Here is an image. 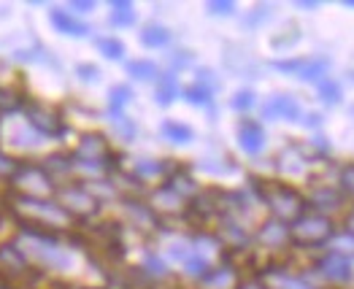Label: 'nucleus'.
I'll return each instance as SVG.
<instances>
[{
	"mask_svg": "<svg viewBox=\"0 0 354 289\" xmlns=\"http://www.w3.org/2000/svg\"><path fill=\"white\" fill-rule=\"evenodd\" d=\"M11 238L28 257L32 270L38 276H52L59 281H68L79 273L82 268V252L68 241V235L46 230H32V227H14Z\"/></svg>",
	"mask_w": 354,
	"mask_h": 289,
	"instance_id": "obj_1",
	"label": "nucleus"
},
{
	"mask_svg": "<svg viewBox=\"0 0 354 289\" xmlns=\"http://www.w3.org/2000/svg\"><path fill=\"white\" fill-rule=\"evenodd\" d=\"M6 216L14 222V227H32L57 235H68L79 227L55 198H28L8 189H6Z\"/></svg>",
	"mask_w": 354,
	"mask_h": 289,
	"instance_id": "obj_2",
	"label": "nucleus"
},
{
	"mask_svg": "<svg viewBox=\"0 0 354 289\" xmlns=\"http://www.w3.org/2000/svg\"><path fill=\"white\" fill-rule=\"evenodd\" d=\"M249 187L254 189V195L263 203V211L268 216L284 222V225H292L295 219H300L306 211H308V201H306V192L292 184V181H284V178H263V176H249Z\"/></svg>",
	"mask_w": 354,
	"mask_h": 289,
	"instance_id": "obj_3",
	"label": "nucleus"
},
{
	"mask_svg": "<svg viewBox=\"0 0 354 289\" xmlns=\"http://www.w3.org/2000/svg\"><path fill=\"white\" fill-rule=\"evenodd\" d=\"M338 232V222L333 216L317 214V211H306L300 219L290 225V235H292V249L297 252H325L330 249L333 238Z\"/></svg>",
	"mask_w": 354,
	"mask_h": 289,
	"instance_id": "obj_4",
	"label": "nucleus"
},
{
	"mask_svg": "<svg viewBox=\"0 0 354 289\" xmlns=\"http://www.w3.org/2000/svg\"><path fill=\"white\" fill-rule=\"evenodd\" d=\"M119 211V225L127 227V230L138 232L149 241H157L162 232L168 230V225L151 211V205L147 203L144 195H136V192H124L117 201Z\"/></svg>",
	"mask_w": 354,
	"mask_h": 289,
	"instance_id": "obj_5",
	"label": "nucleus"
},
{
	"mask_svg": "<svg viewBox=\"0 0 354 289\" xmlns=\"http://www.w3.org/2000/svg\"><path fill=\"white\" fill-rule=\"evenodd\" d=\"M0 144L6 146L11 154L22 157V160H32L35 154H41L52 141H46L25 116L17 114L0 122Z\"/></svg>",
	"mask_w": 354,
	"mask_h": 289,
	"instance_id": "obj_6",
	"label": "nucleus"
},
{
	"mask_svg": "<svg viewBox=\"0 0 354 289\" xmlns=\"http://www.w3.org/2000/svg\"><path fill=\"white\" fill-rule=\"evenodd\" d=\"M55 201L65 208V214L76 225H89V222H95L106 211V205L97 201L89 192L87 184H82V181H65V184H59Z\"/></svg>",
	"mask_w": 354,
	"mask_h": 289,
	"instance_id": "obj_7",
	"label": "nucleus"
},
{
	"mask_svg": "<svg viewBox=\"0 0 354 289\" xmlns=\"http://www.w3.org/2000/svg\"><path fill=\"white\" fill-rule=\"evenodd\" d=\"M57 181L52 178V174L41 165L38 157L25 160L19 174L14 176V181L6 187L8 192H17V195H28V198H55L57 195Z\"/></svg>",
	"mask_w": 354,
	"mask_h": 289,
	"instance_id": "obj_8",
	"label": "nucleus"
},
{
	"mask_svg": "<svg viewBox=\"0 0 354 289\" xmlns=\"http://www.w3.org/2000/svg\"><path fill=\"white\" fill-rule=\"evenodd\" d=\"M22 116L28 119L30 124L46 138V141H62V136L68 133V119L62 114V109H57L55 103L49 100H41V97H30L25 100V109Z\"/></svg>",
	"mask_w": 354,
	"mask_h": 289,
	"instance_id": "obj_9",
	"label": "nucleus"
},
{
	"mask_svg": "<svg viewBox=\"0 0 354 289\" xmlns=\"http://www.w3.org/2000/svg\"><path fill=\"white\" fill-rule=\"evenodd\" d=\"M71 154L76 160H87V162H100V165H111L122 171V162H119V154L114 149V141L109 133L103 130H84L76 136V144L71 146Z\"/></svg>",
	"mask_w": 354,
	"mask_h": 289,
	"instance_id": "obj_10",
	"label": "nucleus"
},
{
	"mask_svg": "<svg viewBox=\"0 0 354 289\" xmlns=\"http://www.w3.org/2000/svg\"><path fill=\"white\" fill-rule=\"evenodd\" d=\"M308 276L322 287H352L354 284V262H349L346 257L335 254L333 249L319 252L311 260V270Z\"/></svg>",
	"mask_w": 354,
	"mask_h": 289,
	"instance_id": "obj_11",
	"label": "nucleus"
},
{
	"mask_svg": "<svg viewBox=\"0 0 354 289\" xmlns=\"http://www.w3.org/2000/svg\"><path fill=\"white\" fill-rule=\"evenodd\" d=\"M252 249L266 252L270 260L292 252V235H290V225L273 219V216H263L254 230H252Z\"/></svg>",
	"mask_w": 354,
	"mask_h": 289,
	"instance_id": "obj_12",
	"label": "nucleus"
},
{
	"mask_svg": "<svg viewBox=\"0 0 354 289\" xmlns=\"http://www.w3.org/2000/svg\"><path fill=\"white\" fill-rule=\"evenodd\" d=\"M144 198H147V203L151 205V211H154L165 225H168V222H184V219H189V205H192V203L187 201V198H181L168 181H162V184L147 189Z\"/></svg>",
	"mask_w": 354,
	"mask_h": 289,
	"instance_id": "obj_13",
	"label": "nucleus"
},
{
	"mask_svg": "<svg viewBox=\"0 0 354 289\" xmlns=\"http://www.w3.org/2000/svg\"><path fill=\"white\" fill-rule=\"evenodd\" d=\"M254 273L266 281L268 289H322L308 273H300L292 265L279 260H268L266 265L254 268Z\"/></svg>",
	"mask_w": 354,
	"mask_h": 289,
	"instance_id": "obj_14",
	"label": "nucleus"
},
{
	"mask_svg": "<svg viewBox=\"0 0 354 289\" xmlns=\"http://www.w3.org/2000/svg\"><path fill=\"white\" fill-rule=\"evenodd\" d=\"M233 136H236V146L241 149L243 157L249 160H257L263 157L268 149V130L266 124L260 122V116H238L236 127H233Z\"/></svg>",
	"mask_w": 354,
	"mask_h": 289,
	"instance_id": "obj_15",
	"label": "nucleus"
},
{
	"mask_svg": "<svg viewBox=\"0 0 354 289\" xmlns=\"http://www.w3.org/2000/svg\"><path fill=\"white\" fill-rule=\"evenodd\" d=\"M260 122H287V124H300L303 119V103L297 100L292 92H273L257 106Z\"/></svg>",
	"mask_w": 354,
	"mask_h": 289,
	"instance_id": "obj_16",
	"label": "nucleus"
},
{
	"mask_svg": "<svg viewBox=\"0 0 354 289\" xmlns=\"http://www.w3.org/2000/svg\"><path fill=\"white\" fill-rule=\"evenodd\" d=\"M0 276L8 279L11 284H22V281H28L32 276H38L11 235H6L0 241Z\"/></svg>",
	"mask_w": 354,
	"mask_h": 289,
	"instance_id": "obj_17",
	"label": "nucleus"
},
{
	"mask_svg": "<svg viewBox=\"0 0 354 289\" xmlns=\"http://www.w3.org/2000/svg\"><path fill=\"white\" fill-rule=\"evenodd\" d=\"M314 165L308 149L300 144H287L276 157H273V168H276V178H284V181H292L308 176V168Z\"/></svg>",
	"mask_w": 354,
	"mask_h": 289,
	"instance_id": "obj_18",
	"label": "nucleus"
},
{
	"mask_svg": "<svg viewBox=\"0 0 354 289\" xmlns=\"http://www.w3.org/2000/svg\"><path fill=\"white\" fill-rule=\"evenodd\" d=\"M211 230L216 232V238L225 243V249L230 252V257H233L236 252H246V249H252V230H254V227L243 225V222L236 219V216H227V214L216 216Z\"/></svg>",
	"mask_w": 354,
	"mask_h": 289,
	"instance_id": "obj_19",
	"label": "nucleus"
},
{
	"mask_svg": "<svg viewBox=\"0 0 354 289\" xmlns=\"http://www.w3.org/2000/svg\"><path fill=\"white\" fill-rule=\"evenodd\" d=\"M136 268H138V273L147 279L149 289L171 284V281L176 279V270L171 268V262L160 254L157 246H147V249L141 252V257H138V265H136Z\"/></svg>",
	"mask_w": 354,
	"mask_h": 289,
	"instance_id": "obj_20",
	"label": "nucleus"
},
{
	"mask_svg": "<svg viewBox=\"0 0 354 289\" xmlns=\"http://www.w3.org/2000/svg\"><path fill=\"white\" fill-rule=\"evenodd\" d=\"M306 201H308V211H317V214H325V216H333L341 214L346 205H349V198L333 184H314L308 192H306Z\"/></svg>",
	"mask_w": 354,
	"mask_h": 289,
	"instance_id": "obj_21",
	"label": "nucleus"
},
{
	"mask_svg": "<svg viewBox=\"0 0 354 289\" xmlns=\"http://www.w3.org/2000/svg\"><path fill=\"white\" fill-rule=\"evenodd\" d=\"M46 19H49V28L55 30L57 35H62V38H76V41H82V38H89V35H92V25H89L87 19L71 14L65 6H49Z\"/></svg>",
	"mask_w": 354,
	"mask_h": 289,
	"instance_id": "obj_22",
	"label": "nucleus"
},
{
	"mask_svg": "<svg viewBox=\"0 0 354 289\" xmlns=\"http://www.w3.org/2000/svg\"><path fill=\"white\" fill-rule=\"evenodd\" d=\"M243 276H246V273H243V270L238 268V262L230 257V260L216 262L192 289H238Z\"/></svg>",
	"mask_w": 354,
	"mask_h": 289,
	"instance_id": "obj_23",
	"label": "nucleus"
},
{
	"mask_svg": "<svg viewBox=\"0 0 354 289\" xmlns=\"http://www.w3.org/2000/svg\"><path fill=\"white\" fill-rule=\"evenodd\" d=\"M157 133H160V138H162L165 144H171V146H189V144H195V138H198V130H195L189 122L174 119V116H165V119L160 122Z\"/></svg>",
	"mask_w": 354,
	"mask_h": 289,
	"instance_id": "obj_24",
	"label": "nucleus"
},
{
	"mask_svg": "<svg viewBox=\"0 0 354 289\" xmlns=\"http://www.w3.org/2000/svg\"><path fill=\"white\" fill-rule=\"evenodd\" d=\"M181 79H178V73L174 71H165L162 68V73H160V79L151 84V95H154V103L160 106V109H171L176 100H181Z\"/></svg>",
	"mask_w": 354,
	"mask_h": 289,
	"instance_id": "obj_25",
	"label": "nucleus"
},
{
	"mask_svg": "<svg viewBox=\"0 0 354 289\" xmlns=\"http://www.w3.org/2000/svg\"><path fill=\"white\" fill-rule=\"evenodd\" d=\"M138 44L149 52H165L174 46V30L162 22H147L138 30Z\"/></svg>",
	"mask_w": 354,
	"mask_h": 289,
	"instance_id": "obj_26",
	"label": "nucleus"
},
{
	"mask_svg": "<svg viewBox=\"0 0 354 289\" xmlns=\"http://www.w3.org/2000/svg\"><path fill=\"white\" fill-rule=\"evenodd\" d=\"M136 100V89L127 82H117L111 84L109 92H106V119H119V116L127 114V106Z\"/></svg>",
	"mask_w": 354,
	"mask_h": 289,
	"instance_id": "obj_27",
	"label": "nucleus"
},
{
	"mask_svg": "<svg viewBox=\"0 0 354 289\" xmlns=\"http://www.w3.org/2000/svg\"><path fill=\"white\" fill-rule=\"evenodd\" d=\"M124 73L130 82H138V84H154L162 73V65L151 57H130L124 59Z\"/></svg>",
	"mask_w": 354,
	"mask_h": 289,
	"instance_id": "obj_28",
	"label": "nucleus"
},
{
	"mask_svg": "<svg viewBox=\"0 0 354 289\" xmlns=\"http://www.w3.org/2000/svg\"><path fill=\"white\" fill-rule=\"evenodd\" d=\"M330 68H333L330 57H322V55L303 57V62H300V68H297V73H295V79L297 82H303V84H319V82H325L327 76H330Z\"/></svg>",
	"mask_w": 354,
	"mask_h": 289,
	"instance_id": "obj_29",
	"label": "nucleus"
},
{
	"mask_svg": "<svg viewBox=\"0 0 354 289\" xmlns=\"http://www.w3.org/2000/svg\"><path fill=\"white\" fill-rule=\"evenodd\" d=\"M111 30H130L138 25V11L136 3L130 0H111L109 3V17H106Z\"/></svg>",
	"mask_w": 354,
	"mask_h": 289,
	"instance_id": "obj_30",
	"label": "nucleus"
},
{
	"mask_svg": "<svg viewBox=\"0 0 354 289\" xmlns=\"http://www.w3.org/2000/svg\"><path fill=\"white\" fill-rule=\"evenodd\" d=\"M11 59L14 62H22V65H41V68H55V71H59V59L44 44H35V46H28V49H17L11 55Z\"/></svg>",
	"mask_w": 354,
	"mask_h": 289,
	"instance_id": "obj_31",
	"label": "nucleus"
},
{
	"mask_svg": "<svg viewBox=\"0 0 354 289\" xmlns=\"http://www.w3.org/2000/svg\"><path fill=\"white\" fill-rule=\"evenodd\" d=\"M92 44H95V52L103 59H109V62H122L124 55H127V44H124L119 35H114V32L95 35Z\"/></svg>",
	"mask_w": 354,
	"mask_h": 289,
	"instance_id": "obj_32",
	"label": "nucleus"
},
{
	"mask_svg": "<svg viewBox=\"0 0 354 289\" xmlns=\"http://www.w3.org/2000/svg\"><path fill=\"white\" fill-rule=\"evenodd\" d=\"M25 100H28V95L22 89L11 87V84H0V122L8 116L22 114Z\"/></svg>",
	"mask_w": 354,
	"mask_h": 289,
	"instance_id": "obj_33",
	"label": "nucleus"
},
{
	"mask_svg": "<svg viewBox=\"0 0 354 289\" xmlns=\"http://www.w3.org/2000/svg\"><path fill=\"white\" fill-rule=\"evenodd\" d=\"M181 100L187 106H192V109H211L214 100H216V92L198 84V82H189V84L181 87Z\"/></svg>",
	"mask_w": 354,
	"mask_h": 289,
	"instance_id": "obj_34",
	"label": "nucleus"
},
{
	"mask_svg": "<svg viewBox=\"0 0 354 289\" xmlns=\"http://www.w3.org/2000/svg\"><path fill=\"white\" fill-rule=\"evenodd\" d=\"M227 106H230V111L238 116H249L260 103H257V92L252 87H241L236 89L233 95H230V100H227Z\"/></svg>",
	"mask_w": 354,
	"mask_h": 289,
	"instance_id": "obj_35",
	"label": "nucleus"
},
{
	"mask_svg": "<svg viewBox=\"0 0 354 289\" xmlns=\"http://www.w3.org/2000/svg\"><path fill=\"white\" fill-rule=\"evenodd\" d=\"M111 138H117L119 144L130 146L136 138H138V124H136V119L133 116H119V119H111V133H109Z\"/></svg>",
	"mask_w": 354,
	"mask_h": 289,
	"instance_id": "obj_36",
	"label": "nucleus"
},
{
	"mask_svg": "<svg viewBox=\"0 0 354 289\" xmlns=\"http://www.w3.org/2000/svg\"><path fill=\"white\" fill-rule=\"evenodd\" d=\"M22 157H17V154H11L6 146L0 144V187L6 189L11 181H14V176L19 174V168H22Z\"/></svg>",
	"mask_w": 354,
	"mask_h": 289,
	"instance_id": "obj_37",
	"label": "nucleus"
},
{
	"mask_svg": "<svg viewBox=\"0 0 354 289\" xmlns=\"http://www.w3.org/2000/svg\"><path fill=\"white\" fill-rule=\"evenodd\" d=\"M317 97H319V103H325V106H338V103L344 100V87H341V82H335L333 76H327L325 82L317 84Z\"/></svg>",
	"mask_w": 354,
	"mask_h": 289,
	"instance_id": "obj_38",
	"label": "nucleus"
},
{
	"mask_svg": "<svg viewBox=\"0 0 354 289\" xmlns=\"http://www.w3.org/2000/svg\"><path fill=\"white\" fill-rule=\"evenodd\" d=\"M270 17H273L270 6H254V8H249L246 14H241V25H243V30H257V28H263Z\"/></svg>",
	"mask_w": 354,
	"mask_h": 289,
	"instance_id": "obj_39",
	"label": "nucleus"
},
{
	"mask_svg": "<svg viewBox=\"0 0 354 289\" xmlns=\"http://www.w3.org/2000/svg\"><path fill=\"white\" fill-rule=\"evenodd\" d=\"M330 249H333L335 254L346 257L349 262H354V232L344 230V227H338L335 238H333V243H330Z\"/></svg>",
	"mask_w": 354,
	"mask_h": 289,
	"instance_id": "obj_40",
	"label": "nucleus"
},
{
	"mask_svg": "<svg viewBox=\"0 0 354 289\" xmlns=\"http://www.w3.org/2000/svg\"><path fill=\"white\" fill-rule=\"evenodd\" d=\"M73 73H76V79H79L82 84H97V82L103 79V68H100L97 62H89V59L76 62V65H73Z\"/></svg>",
	"mask_w": 354,
	"mask_h": 289,
	"instance_id": "obj_41",
	"label": "nucleus"
},
{
	"mask_svg": "<svg viewBox=\"0 0 354 289\" xmlns=\"http://www.w3.org/2000/svg\"><path fill=\"white\" fill-rule=\"evenodd\" d=\"M206 14H208V17H216V19H227V17H236V14H238V3H236V0H208V3H206Z\"/></svg>",
	"mask_w": 354,
	"mask_h": 289,
	"instance_id": "obj_42",
	"label": "nucleus"
},
{
	"mask_svg": "<svg viewBox=\"0 0 354 289\" xmlns=\"http://www.w3.org/2000/svg\"><path fill=\"white\" fill-rule=\"evenodd\" d=\"M192 62H195V57H192L189 49H171V52H168V68H165V71L181 73L184 68H192Z\"/></svg>",
	"mask_w": 354,
	"mask_h": 289,
	"instance_id": "obj_43",
	"label": "nucleus"
},
{
	"mask_svg": "<svg viewBox=\"0 0 354 289\" xmlns=\"http://www.w3.org/2000/svg\"><path fill=\"white\" fill-rule=\"evenodd\" d=\"M335 187L346 195V198H354V162H344L338 168V176H335Z\"/></svg>",
	"mask_w": 354,
	"mask_h": 289,
	"instance_id": "obj_44",
	"label": "nucleus"
},
{
	"mask_svg": "<svg viewBox=\"0 0 354 289\" xmlns=\"http://www.w3.org/2000/svg\"><path fill=\"white\" fill-rule=\"evenodd\" d=\"M300 62H303V57H284V59H270L268 65H270L273 71L284 73V76H295L297 68H300Z\"/></svg>",
	"mask_w": 354,
	"mask_h": 289,
	"instance_id": "obj_45",
	"label": "nucleus"
},
{
	"mask_svg": "<svg viewBox=\"0 0 354 289\" xmlns=\"http://www.w3.org/2000/svg\"><path fill=\"white\" fill-rule=\"evenodd\" d=\"M65 8L71 11V14H76V17H89V14H95L97 11V3L95 0H68L65 3Z\"/></svg>",
	"mask_w": 354,
	"mask_h": 289,
	"instance_id": "obj_46",
	"label": "nucleus"
},
{
	"mask_svg": "<svg viewBox=\"0 0 354 289\" xmlns=\"http://www.w3.org/2000/svg\"><path fill=\"white\" fill-rule=\"evenodd\" d=\"M192 82H198V84H203V87L214 89V92H219V79L214 76V71H211V68H195V73H192Z\"/></svg>",
	"mask_w": 354,
	"mask_h": 289,
	"instance_id": "obj_47",
	"label": "nucleus"
},
{
	"mask_svg": "<svg viewBox=\"0 0 354 289\" xmlns=\"http://www.w3.org/2000/svg\"><path fill=\"white\" fill-rule=\"evenodd\" d=\"M238 289H268L266 281L252 270V273H246L243 279H241V284H238Z\"/></svg>",
	"mask_w": 354,
	"mask_h": 289,
	"instance_id": "obj_48",
	"label": "nucleus"
},
{
	"mask_svg": "<svg viewBox=\"0 0 354 289\" xmlns=\"http://www.w3.org/2000/svg\"><path fill=\"white\" fill-rule=\"evenodd\" d=\"M322 122H325V116L319 114V111H308V114H303V119H300V124L303 127H322Z\"/></svg>",
	"mask_w": 354,
	"mask_h": 289,
	"instance_id": "obj_49",
	"label": "nucleus"
},
{
	"mask_svg": "<svg viewBox=\"0 0 354 289\" xmlns=\"http://www.w3.org/2000/svg\"><path fill=\"white\" fill-rule=\"evenodd\" d=\"M295 8H303V11H317V8H322V3H319V0H295Z\"/></svg>",
	"mask_w": 354,
	"mask_h": 289,
	"instance_id": "obj_50",
	"label": "nucleus"
},
{
	"mask_svg": "<svg viewBox=\"0 0 354 289\" xmlns=\"http://www.w3.org/2000/svg\"><path fill=\"white\" fill-rule=\"evenodd\" d=\"M344 230L354 232V205H349L346 214H344Z\"/></svg>",
	"mask_w": 354,
	"mask_h": 289,
	"instance_id": "obj_51",
	"label": "nucleus"
},
{
	"mask_svg": "<svg viewBox=\"0 0 354 289\" xmlns=\"http://www.w3.org/2000/svg\"><path fill=\"white\" fill-rule=\"evenodd\" d=\"M73 289H117V287H111V284H76Z\"/></svg>",
	"mask_w": 354,
	"mask_h": 289,
	"instance_id": "obj_52",
	"label": "nucleus"
},
{
	"mask_svg": "<svg viewBox=\"0 0 354 289\" xmlns=\"http://www.w3.org/2000/svg\"><path fill=\"white\" fill-rule=\"evenodd\" d=\"M3 214H6V189L0 187V219H3Z\"/></svg>",
	"mask_w": 354,
	"mask_h": 289,
	"instance_id": "obj_53",
	"label": "nucleus"
},
{
	"mask_svg": "<svg viewBox=\"0 0 354 289\" xmlns=\"http://www.w3.org/2000/svg\"><path fill=\"white\" fill-rule=\"evenodd\" d=\"M151 289H192V287H181V284H174V281H171V284H162V287H151Z\"/></svg>",
	"mask_w": 354,
	"mask_h": 289,
	"instance_id": "obj_54",
	"label": "nucleus"
},
{
	"mask_svg": "<svg viewBox=\"0 0 354 289\" xmlns=\"http://www.w3.org/2000/svg\"><path fill=\"white\" fill-rule=\"evenodd\" d=\"M341 6L344 8H354V0H341Z\"/></svg>",
	"mask_w": 354,
	"mask_h": 289,
	"instance_id": "obj_55",
	"label": "nucleus"
}]
</instances>
